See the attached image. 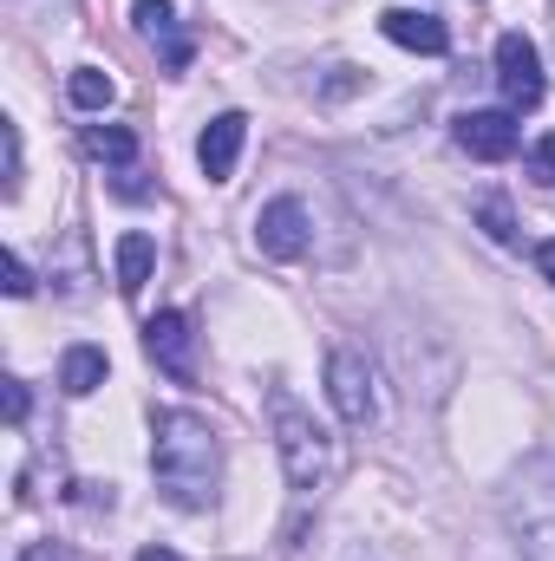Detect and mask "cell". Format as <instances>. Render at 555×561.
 I'll return each instance as SVG.
<instances>
[{"instance_id": "6da1fadb", "label": "cell", "mask_w": 555, "mask_h": 561, "mask_svg": "<svg viewBox=\"0 0 555 561\" xmlns=\"http://www.w3.org/2000/svg\"><path fill=\"white\" fill-rule=\"evenodd\" d=\"M150 470H157V483H163V496L177 510H203L216 496V483H223V444H216L209 419L157 412V424H150Z\"/></svg>"}, {"instance_id": "7a4b0ae2", "label": "cell", "mask_w": 555, "mask_h": 561, "mask_svg": "<svg viewBox=\"0 0 555 561\" xmlns=\"http://www.w3.org/2000/svg\"><path fill=\"white\" fill-rule=\"evenodd\" d=\"M275 450H281V470H287L294 490H327L333 470H340L327 424H314L287 392H275Z\"/></svg>"}, {"instance_id": "3957f363", "label": "cell", "mask_w": 555, "mask_h": 561, "mask_svg": "<svg viewBox=\"0 0 555 561\" xmlns=\"http://www.w3.org/2000/svg\"><path fill=\"white\" fill-rule=\"evenodd\" d=\"M327 399H333V412L353 424V431H366V424L380 419V392H373V366L353 353V346H340L333 359H327Z\"/></svg>"}, {"instance_id": "277c9868", "label": "cell", "mask_w": 555, "mask_h": 561, "mask_svg": "<svg viewBox=\"0 0 555 561\" xmlns=\"http://www.w3.org/2000/svg\"><path fill=\"white\" fill-rule=\"evenodd\" d=\"M497 85H503L510 112H536L543 105V53L523 33H503L497 39Z\"/></svg>"}, {"instance_id": "5b68a950", "label": "cell", "mask_w": 555, "mask_h": 561, "mask_svg": "<svg viewBox=\"0 0 555 561\" xmlns=\"http://www.w3.org/2000/svg\"><path fill=\"white\" fill-rule=\"evenodd\" d=\"M457 144H464L477 163H503V157H517L523 125H517V112H464V118H457Z\"/></svg>"}, {"instance_id": "8992f818", "label": "cell", "mask_w": 555, "mask_h": 561, "mask_svg": "<svg viewBox=\"0 0 555 561\" xmlns=\"http://www.w3.org/2000/svg\"><path fill=\"white\" fill-rule=\"evenodd\" d=\"M256 236H262V255H275V262H294V255H307V203H294V196H275V203L256 216Z\"/></svg>"}, {"instance_id": "52a82bcc", "label": "cell", "mask_w": 555, "mask_h": 561, "mask_svg": "<svg viewBox=\"0 0 555 561\" xmlns=\"http://www.w3.org/2000/svg\"><path fill=\"white\" fill-rule=\"evenodd\" d=\"M242 144H249V118H242V112L209 118V125H203V138H196V163H203V176H209V183H229V170H236Z\"/></svg>"}, {"instance_id": "ba28073f", "label": "cell", "mask_w": 555, "mask_h": 561, "mask_svg": "<svg viewBox=\"0 0 555 561\" xmlns=\"http://www.w3.org/2000/svg\"><path fill=\"white\" fill-rule=\"evenodd\" d=\"M144 353L170 373V379H190L196 373V359H190V313H157L150 327H144Z\"/></svg>"}, {"instance_id": "9c48e42d", "label": "cell", "mask_w": 555, "mask_h": 561, "mask_svg": "<svg viewBox=\"0 0 555 561\" xmlns=\"http://www.w3.org/2000/svg\"><path fill=\"white\" fill-rule=\"evenodd\" d=\"M132 13H138V33L163 53V66L183 72V66H190V33L177 26V7H170V0H138Z\"/></svg>"}, {"instance_id": "30bf717a", "label": "cell", "mask_w": 555, "mask_h": 561, "mask_svg": "<svg viewBox=\"0 0 555 561\" xmlns=\"http://www.w3.org/2000/svg\"><path fill=\"white\" fill-rule=\"evenodd\" d=\"M380 26H386V39L393 46H406V53H444L451 46V26L438 20V13H418V7H393V13H380Z\"/></svg>"}, {"instance_id": "8fae6325", "label": "cell", "mask_w": 555, "mask_h": 561, "mask_svg": "<svg viewBox=\"0 0 555 561\" xmlns=\"http://www.w3.org/2000/svg\"><path fill=\"white\" fill-rule=\"evenodd\" d=\"M150 268H157V242H150L144 229L118 236V294H125V300H138V294H144Z\"/></svg>"}, {"instance_id": "7c38bea8", "label": "cell", "mask_w": 555, "mask_h": 561, "mask_svg": "<svg viewBox=\"0 0 555 561\" xmlns=\"http://www.w3.org/2000/svg\"><path fill=\"white\" fill-rule=\"evenodd\" d=\"M59 386H66L72 399L99 392V386H105V353H99V346H72V353L59 359Z\"/></svg>"}, {"instance_id": "4fadbf2b", "label": "cell", "mask_w": 555, "mask_h": 561, "mask_svg": "<svg viewBox=\"0 0 555 561\" xmlns=\"http://www.w3.org/2000/svg\"><path fill=\"white\" fill-rule=\"evenodd\" d=\"M112 92H118V85H112V72H99V66H79V72L66 79V99H72L79 112H105Z\"/></svg>"}, {"instance_id": "5bb4252c", "label": "cell", "mask_w": 555, "mask_h": 561, "mask_svg": "<svg viewBox=\"0 0 555 561\" xmlns=\"http://www.w3.org/2000/svg\"><path fill=\"white\" fill-rule=\"evenodd\" d=\"M86 150H92L99 163H118V170H132V157H138V138H132L125 125H92V131H86Z\"/></svg>"}, {"instance_id": "9a60e30c", "label": "cell", "mask_w": 555, "mask_h": 561, "mask_svg": "<svg viewBox=\"0 0 555 561\" xmlns=\"http://www.w3.org/2000/svg\"><path fill=\"white\" fill-rule=\"evenodd\" d=\"M477 222H484L497 242H517V216H510V203H503V196H490V203L477 209Z\"/></svg>"}, {"instance_id": "2e32d148", "label": "cell", "mask_w": 555, "mask_h": 561, "mask_svg": "<svg viewBox=\"0 0 555 561\" xmlns=\"http://www.w3.org/2000/svg\"><path fill=\"white\" fill-rule=\"evenodd\" d=\"M523 542H530V561H555V516L550 523H523Z\"/></svg>"}, {"instance_id": "e0dca14e", "label": "cell", "mask_w": 555, "mask_h": 561, "mask_svg": "<svg viewBox=\"0 0 555 561\" xmlns=\"http://www.w3.org/2000/svg\"><path fill=\"white\" fill-rule=\"evenodd\" d=\"M530 170H536V183H555V131H550V138H536V150H530Z\"/></svg>"}, {"instance_id": "ac0fdd59", "label": "cell", "mask_w": 555, "mask_h": 561, "mask_svg": "<svg viewBox=\"0 0 555 561\" xmlns=\"http://www.w3.org/2000/svg\"><path fill=\"white\" fill-rule=\"evenodd\" d=\"M7 294H13V300H26V294H33V268H26L20 255H7Z\"/></svg>"}, {"instance_id": "d6986e66", "label": "cell", "mask_w": 555, "mask_h": 561, "mask_svg": "<svg viewBox=\"0 0 555 561\" xmlns=\"http://www.w3.org/2000/svg\"><path fill=\"white\" fill-rule=\"evenodd\" d=\"M0 144H7V190H20V131L0 125Z\"/></svg>"}, {"instance_id": "ffe728a7", "label": "cell", "mask_w": 555, "mask_h": 561, "mask_svg": "<svg viewBox=\"0 0 555 561\" xmlns=\"http://www.w3.org/2000/svg\"><path fill=\"white\" fill-rule=\"evenodd\" d=\"M20 419H26V386L7 379V424H20Z\"/></svg>"}, {"instance_id": "44dd1931", "label": "cell", "mask_w": 555, "mask_h": 561, "mask_svg": "<svg viewBox=\"0 0 555 561\" xmlns=\"http://www.w3.org/2000/svg\"><path fill=\"white\" fill-rule=\"evenodd\" d=\"M20 561H66V556H59L53 542H33V549H26V556H20Z\"/></svg>"}, {"instance_id": "7402d4cb", "label": "cell", "mask_w": 555, "mask_h": 561, "mask_svg": "<svg viewBox=\"0 0 555 561\" xmlns=\"http://www.w3.org/2000/svg\"><path fill=\"white\" fill-rule=\"evenodd\" d=\"M536 268H543V275L555 280V242H543V249H536Z\"/></svg>"}, {"instance_id": "603a6c76", "label": "cell", "mask_w": 555, "mask_h": 561, "mask_svg": "<svg viewBox=\"0 0 555 561\" xmlns=\"http://www.w3.org/2000/svg\"><path fill=\"white\" fill-rule=\"evenodd\" d=\"M138 561H183V556H177V549H144Z\"/></svg>"}]
</instances>
